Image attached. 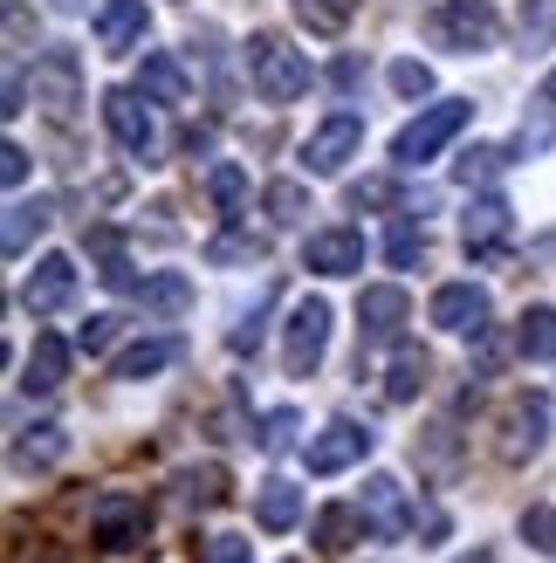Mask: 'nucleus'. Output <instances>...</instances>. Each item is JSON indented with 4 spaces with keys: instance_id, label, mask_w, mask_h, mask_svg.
<instances>
[{
    "instance_id": "obj_34",
    "label": "nucleus",
    "mask_w": 556,
    "mask_h": 563,
    "mask_svg": "<svg viewBox=\"0 0 556 563\" xmlns=\"http://www.w3.org/2000/svg\"><path fill=\"white\" fill-rule=\"evenodd\" d=\"M420 255H426V228H412V220H399V228H392V241H385V262H392V268H412Z\"/></svg>"
},
{
    "instance_id": "obj_16",
    "label": "nucleus",
    "mask_w": 556,
    "mask_h": 563,
    "mask_svg": "<svg viewBox=\"0 0 556 563\" xmlns=\"http://www.w3.org/2000/svg\"><path fill=\"white\" fill-rule=\"evenodd\" d=\"M357 509H365V522H371V537H378V543H392L399 529L412 522V516H405V488L392 482V474H371V482H365V501H357Z\"/></svg>"
},
{
    "instance_id": "obj_14",
    "label": "nucleus",
    "mask_w": 556,
    "mask_h": 563,
    "mask_svg": "<svg viewBox=\"0 0 556 563\" xmlns=\"http://www.w3.org/2000/svg\"><path fill=\"white\" fill-rule=\"evenodd\" d=\"M502 234H509V200H502V192H481V200L460 213L467 255H502Z\"/></svg>"
},
{
    "instance_id": "obj_29",
    "label": "nucleus",
    "mask_w": 556,
    "mask_h": 563,
    "mask_svg": "<svg viewBox=\"0 0 556 563\" xmlns=\"http://www.w3.org/2000/svg\"><path fill=\"white\" fill-rule=\"evenodd\" d=\"M55 461H63V427H35V433L14 446V467H42L48 474Z\"/></svg>"
},
{
    "instance_id": "obj_17",
    "label": "nucleus",
    "mask_w": 556,
    "mask_h": 563,
    "mask_svg": "<svg viewBox=\"0 0 556 563\" xmlns=\"http://www.w3.org/2000/svg\"><path fill=\"white\" fill-rule=\"evenodd\" d=\"M543 433H549V399H515V406H509L502 454H509V461H530L536 446H543Z\"/></svg>"
},
{
    "instance_id": "obj_32",
    "label": "nucleus",
    "mask_w": 556,
    "mask_h": 563,
    "mask_svg": "<svg viewBox=\"0 0 556 563\" xmlns=\"http://www.w3.org/2000/svg\"><path fill=\"white\" fill-rule=\"evenodd\" d=\"M255 446H262V454H289V446H296V412H289V406L262 412V427H255Z\"/></svg>"
},
{
    "instance_id": "obj_7",
    "label": "nucleus",
    "mask_w": 556,
    "mask_h": 563,
    "mask_svg": "<svg viewBox=\"0 0 556 563\" xmlns=\"http://www.w3.org/2000/svg\"><path fill=\"white\" fill-rule=\"evenodd\" d=\"M35 103L48 110V118H69V110L82 103V63H76V48H48L42 63H35Z\"/></svg>"
},
{
    "instance_id": "obj_42",
    "label": "nucleus",
    "mask_w": 556,
    "mask_h": 563,
    "mask_svg": "<svg viewBox=\"0 0 556 563\" xmlns=\"http://www.w3.org/2000/svg\"><path fill=\"white\" fill-rule=\"evenodd\" d=\"M385 200H392V186H385V179H365V186H351V207H385Z\"/></svg>"
},
{
    "instance_id": "obj_11",
    "label": "nucleus",
    "mask_w": 556,
    "mask_h": 563,
    "mask_svg": "<svg viewBox=\"0 0 556 563\" xmlns=\"http://www.w3.org/2000/svg\"><path fill=\"white\" fill-rule=\"evenodd\" d=\"M426 317L440 330H454V336H481L488 330V289H475V282H447V289H433Z\"/></svg>"
},
{
    "instance_id": "obj_20",
    "label": "nucleus",
    "mask_w": 556,
    "mask_h": 563,
    "mask_svg": "<svg viewBox=\"0 0 556 563\" xmlns=\"http://www.w3.org/2000/svg\"><path fill=\"white\" fill-rule=\"evenodd\" d=\"M179 351H186L179 336H145V344H131V351H124L118 364H110V372H118V378H131V385H137V378H158L165 364H179Z\"/></svg>"
},
{
    "instance_id": "obj_10",
    "label": "nucleus",
    "mask_w": 556,
    "mask_h": 563,
    "mask_svg": "<svg viewBox=\"0 0 556 563\" xmlns=\"http://www.w3.org/2000/svg\"><path fill=\"white\" fill-rule=\"evenodd\" d=\"M405 317H412V296L399 282H378V289L357 296V330H365V344H392L405 330Z\"/></svg>"
},
{
    "instance_id": "obj_2",
    "label": "nucleus",
    "mask_w": 556,
    "mask_h": 563,
    "mask_svg": "<svg viewBox=\"0 0 556 563\" xmlns=\"http://www.w3.org/2000/svg\"><path fill=\"white\" fill-rule=\"evenodd\" d=\"M467 118H475V103H460V97H447V103H433V110H420L399 137H392V165H426V158H440L454 145V137L467 131Z\"/></svg>"
},
{
    "instance_id": "obj_45",
    "label": "nucleus",
    "mask_w": 556,
    "mask_h": 563,
    "mask_svg": "<svg viewBox=\"0 0 556 563\" xmlns=\"http://www.w3.org/2000/svg\"><path fill=\"white\" fill-rule=\"evenodd\" d=\"M454 563H494V550H467V556H454Z\"/></svg>"
},
{
    "instance_id": "obj_22",
    "label": "nucleus",
    "mask_w": 556,
    "mask_h": 563,
    "mask_svg": "<svg viewBox=\"0 0 556 563\" xmlns=\"http://www.w3.org/2000/svg\"><path fill=\"white\" fill-rule=\"evenodd\" d=\"M255 522L275 529V537H282V529H296V522H302V488H296V482H262V495H255Z\"/></svg>"
},
{
    "instance_id": "obj_15",
    "label": "nucleus",
    "mask_w": 556,
    "mask_h": 563,
    "mask_svg": "<svg viewBox=\"0 0 556 563\" xmlns=\"http://www.w3.org/2000/svg\"><path fill=\"white\" fill-rule=\"evenodd\" d=\"M145 0H103V14H97V48L103 55H131L137 42H145Z\"/></svg>"
},
{
    "instance_id": "obj_26",
    "label": "nucleus",
    "mask_w": 556,
    "mask_h": 563,
    "mask_svg": "<svg viewBox=\"0 0 556 563\" xmlns=\"http://www.w3.org/2000/svg\"><path fill=\"white\" fill-rule=\"evenodd\" d=\"M137 302H145V317H179L192 302V282L186 275H152L145 289H137Z\"/></svg>"
},
{
    "instance_id": "obj_9",
    "label": "nucleus",
    "mask_w": 556,
    "mask_h": 563,
    "mask_svg": "<svg viewBox=\"0 0 556 563\" xmlns=\"http://www.w3.org/2000/svg\"><path fill=\"white\" fill-rule=\"evenodd\" d=\"M371 454V427H351V419H337V427H323L310 446H302V461H310V474H344Z\"/></svg>"
},
{
    "instance_id": "obj_5",
    "label": "nucleus",
    "mask_w": 556,
    "mask_h": 563,
    "mask_svg": "<svg viewBox=\"0 0 556 563\" xmlns=\"http://www.w3.org/2000/svg\"><path fill=\"white\" fill-rule=\"evenodd\" d=\"M145 529H152V509H145V495H103L97 501V516H90V537L97 550H137L145 543Z\"/></svg>"
},
{
    "instance_id": "obj_35",
    "label": "nucleus",
    "mask_w": 556,
    "mask_h": 563,
    "mask_svg": "<svg viewBox=\"0 0 556 563\" xmlns=\"http://www.w3.org/2000/svg\"><path fill=\"white\" fill-rule=\"evenodd\" d=\"M522 543L556 556V509H543V501H536V509H522Z\"/></svg>"
},
{
    "instance_id": "obj_4",
    "label": "nucleus",
    "mask_w": 556,
    "mask_h": 563,
    "mask_svg": "<svg viewBox=\"0 0 556 563\" xmlns=\"http://www.w3.org/2000/svg\"><path fill=\"white\" fill-rule=\"evenodd\" d=\"M323 351H330V302H296L289 309V330H282V372L289 378H310L316 364H323Z\"/></svg>"
},
{
    "instance_id": "obj_36",
    "label": "nucleus",
    "mask_w": 556,
    "mask_h": 563,
    "mask_svg": "<svg viewBox=\"0 0 556 563\" xmlns=\"http://www.w3.org/2000/svg\"><path fill=\"white\" fill-rule=\"evenodd\" d=\"M207 262H262V241H247V234H213V241H207Z\"/></svg>"
},
{
    "instance_id": "obj_18",
    "label": "nucleus",
    "mask_w": 556,
    "mask_h": 563,
    "mask_svg": "<svg viewBox=\"0 0 556 563\" xmlns=\"http://www.w3.org/2000/svg\"><path fill=\"white\" fill-rule=\"evenodd\" d=\"M63 378H69V344H63V336H35V351H27V391H63Z\"/></svg>"
},
{
    "instance_id": "obj_33",
    "label": "nucleus",
    "mask_w": 556,
    "mask_h": 563,
    "mask_svg": "<svg viewBox=\"0 0 556 563\" xmlns=\"http://www.w3.org/2000/svg\"><path fill=\"white\" fill-rule=\"evenodd\" d=\"M522 42L530 48L556 42V0H522Z\"/></svg>"
},
{
    "instance_id": "obj_21",
    "label": "nucleus",
    "mask_w": 556,
    "mask_h": 563,
    "mask_svg": "<svg viewBox=\"0 0 556 563\" xmlns=\"http://www.w3.org/2000/svg\"><path fill=\"white\" fill-rule=\"evenodd\" d=\"M137 90H145L152 103H186V69L165 48H145V63H137Z\"/></svg>"
},
{
    "instance_id": "obj_27",
    "label": "nucleus",
    "mask_w": 556,
    "mask_h": 563,
    "mask_svg": "<svg viewBox=\"0 0 556 563\" xmlns=\"http://www.w3.org/2000/svg\"><path fill=\"white\" fill-rule=\"evenodd\" d=\"M515 351L522 357H556V309H522V330H515Z\"/></svg>"
},
{
    "instance_id": "obj_40",
    "label": "nucleus",
    "mask_w": 556,
    "mask_h": 563,
    "mask_svg": "<svg viewBox=\"0 0 556 563\" xmlns=\"http://www.w3.org/2000/svg\"><path fill=\"white\" fill-rule=\"evenodd\" d=\"M76 344L90 351V357H97V351H110V344H118V317H90V323L76 330Z\"/></svg>"
},
{
    "instance_id": "obj_3",
    "label": "nucleus",
    "mask_w": 556,
    "mask_h": 563,
    "mask_svg": "<svg viewBox=\"0 0 556 563\" xmlns=\"http://www.w3.org/2000/svg\"><path fill=\"white\" fill-rule=\"evenodd\" d=\"M494 35H502V14L488 0H447L433 14V42L454 48V55H481V48H494Z\"/></svg>"
},
{
    "instance_id": "obj_30",
    "label": "nucleus",
    "mask_w": 556,
    "mask_h": 563,
    "mask_svg": "<svg viewBox=\"0 0 556 563\" xmlns=\"http://www.w3.org/2000/svg\"><path fill=\"white\" fill-rule=\"evenodd\" d=\"M207 200H213L220 213H234V207L247 200V173H241L234 158H227V165H213V173H207Z\"/></svg>"
},
{
    "instance_id": "obj_28",
    "label": "nucleus",
    "mask_w": 556,
    "mask_h": 563,
    "mask_svg": "<svg viewBox=\"0 0 556 563\" xmlns=\"http://www.w3.org/2000/svg\"><path fill=\"white\" fill-rule=\"evenodd\" d=\"M179 501L186 509H220V501H227V474L220 467H186L179 474Z\"/></svg>"
},
{
    "instance_id": "obj_25",
    "label": "nucleus",
    "mask_w": 556,
    "mask_h": 563,
    "mask_svg": "<svg viewBox=\"0 0 556 563\" xmlns=\"http://www.w3.org/2000/svg\"><path fill=\"white\" fill-rule=\"evenodd\" d=\"M296 21L310 27V35H344L351 14H357V0H289Z\"/></svg>"
},
{
    "instance_id": "obj_39",
    "label": "nucleus",
    "mask_w": 556,
    "mask_h": 563,
    "mask_svg": "<svg viewBox=\"0 0 556 563\" xmlns=\"http://www.w3.org/2000/svg\"><path fill=\"white\" fill-rule=\"evenodd\" d=\"M200 563H255V550H247L241 537H207L200 543Z\"/></svg>"
},
{
    "instance_id": "obj_24",
    "label": "nucleus",
    "mask_w": 556,
    "mask_h": 563,
    "mask_svg": "<svg viewBox=\"0 0 556 563\" xmlns=\"http://www.w3.org/2000/svg\"><path fill=\"white\" fill-rule=\"evenodd\" d=\"M365 529H371V522H365V509H323L310 537H316L330 556H337V550H351V543H365Z\"/></svg>"
},
{
    "instance_id": "obj_19",
    "label": "nucleus",
    "mask_w": 556,
    "mask_h": 563,
    "mask_svg": "<svg viewBox=\"0 0 556 563\" xmlns=\"http://www.w3.org/2000/svg\"><path fill=\"white\" fill-rule=\"evenodd\" d=\"M48 220H55V207H48V200H21V207H8V234H0L8 262H21L27 247H35V241L48 234Z\"/></svg>"
},
{
    "instance_id": "obj_46",
    "label": "nucleus",
    "mask_w": 556,
    "mask_h": 563,
    "mask_svg": "<svg viewBox=\"0 0 556 563\" xmlns=\"http://www.w3.org/2000/svg\"><path fill=\"white\" fill-rule=\"evenodd\" d=\"M543 103H556V69H549V76H543Z\"/></svg>"
},
{
    "instance_id": "obj_37",
    "label": "nucleus",
    "mask_w": 556,
    "mask_h": 563,
    "mask_svg": "<svg viewBox=\"0 0 556 563\" xmlns=\"http://www.w3.org/2000/svg\"><path fill=\"white\" fill-rule=\"evenodd\" d=\"M392 90H399V97H426V90H433V69L412 63V55H399V63H392Z\"/></svg>"
},
{
    "instance_id": "obj_43",
    "label": "nucleus",
    "mask_w": 556,
    "mask_h": 563,
    "mask_svg": "<svg viewBox=\"0 0 556 563\" xmlns=\"http://www.w3.org/2000/svg\"><path fill=\"white\" fill-rule=\"evenodd\" d=\"M337 90H344V97L365 90V63H357V55H344V63H337Z\"/></svg>"
},
{
    "instance_id": "obj_13",
    "label": "nucleus",
    "mask_w": 556,
    "mask_h": 563,
    "mask_svg": "<svg viewBox=\"0 0 556 563\" xmlns=\"http://www.w3.org/2000/svg\"><path fill=\"white\" fill-rule=\"evenodd\" d=\"M302 268H310V275H357V268H365V234H357V228H323V234H310Z\"/></svg>"
},
{
    "instance_id": "obj_8",
    "label": "nucleus",
    "mask_w": 556,
    "mask_h": 563,
    "mask_svg": "<svg viewBox=\"0 0 556 563\" xmlns=\"http://www.w3.org/2000/svg\"><path fill=\"white\" fill-rule=\"evenodd\" d=\"M357 145H365V118L337 110V118H323V124L310 131V145H302V165H310V173H344V165L357 158Z\"/></svg>"
},
{
    "instance_id": "obj_38",
    "label": "nucleus",
    "mask_w": 556,
    "mask_h": 563,
    "mask_svg": "<svg viewBox=\"0 0 556 563\" xmlns=\"http://www.w3.org/2000/svg\"><path fill=\"white\" fill-rule=\"evenodd\" d=\"M454 173H460V186H481V179H494V173H502V152H488V145H475V152H467V158L454 165Z\"/></svg>"
},
{
    "instance_id": "obj_41",
    "label": "nucleus",
    "mask_w": 556,
    "mask_h": 563,
    "mask_svg": "<svg viewBox=\"0 0 556 563\" xmlns=\"http://www.w3.org/2000/svg\"><path fill=\"white\" fill-rule=\"evenodd\" d=\"M0 173H8V186H21L27 179V145H14V137H8V145H0Z\"/></svg>"
},
{
    "instance_id": "obj_1",
    "label": "nucleus",
    "mask_w": 556,
    "mask_h": 563,
    "mask_svg": "<svg viewBox=\"0 0 556 563\" xmlns=\"http://www.w3.org/2000/svg\"><path fill=\"white\" fill-rule=\"evenodd\" d=\"M247 76H255L262 103H296L302 90H310V63H302V48H289L282 35H255V42H247Z\"/></svg>"
},
{
    "instance_id": "obj_31",
    "label": "nucleus",
    "mask_w": 556,
    "mask_h": 563,
    "mask_svg": "<svg viewBox=\"0 0 556 563\" xmlns=\"http://www.w3.org/2000/svg\"><path fill=\"white\" fill-rule=\"evenodd\" d=\"M262 207H268V220H282V228H296V220H302V213H310V192H302L296 179H275Z\"/></svg>"
},
{
    "instance_id": "obj_23",
    "label": "nucleus",
    "mask_w": 556,
    "mask_h": 563,
    "mask_svg": "<svg viewBox=\"0 0 556 563\" xmlns=\"http://www.w3.org/2000/svg\"><path fill=\"white\" fill-rule=\"evenodd\" d=\"M426 378H433V364H426V351H399L392 357V378H385V399H392V406H405V399H420V391H426Z\"/></svg>"
},
{
    "instance_id": "obj_44",
    "label": "nucleus",
    "mask_w": 556,
    "mask_h": 563,
    "mask_svg": "<svg viewBox=\"0 0 556 563\" xmlns=\"http://www.w3.org/2000/svg\"><path fill=\"white\" fill-rule=\"evenodd\" d=\"M8 48H14V55L27 48V14H21V8H8Z\"/></svg>"
},
{
    "instance_id": "obj_6",
    "label": "nucleus",
    "mask_w": 556,
    "mask_h": 563,
    "mask_svg": "<svg viewBox=\"0 0 556 563\" xmlns=\"http://www.w3.org/2000/svg\"><path fill=\"white\" fill-rule=\"evenodd\" d=\"M145 90H110L103 97V124L118 131V145L137 158V165H158V124H152V110L137 103Z\"/></svg>"
},
{
    "instance_id": "obj_12",
    "label": "nucleus",
    "mask_w": 556,
    "mask_h": 563,
    "mask_svg": "<svg viewBox=\"0 0 556 563\" xmlns=\"http://www.w3.org/2000/svg\"><path fill=\"white\" fill-rule=\"evenodd\" d=\"M69 296H76V262H69V255H42L35 275L21 282L27 317H55V309H69Z\"/></svg>"
}]
</instances>
